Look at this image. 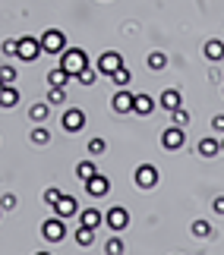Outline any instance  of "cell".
<instances>
[{"instance_id": "8d00e7d4", "label": "cell", "mask_w": 224, "mask_h": 255, "mask_svg": "<svg viewBox=\"0 0 224 255\" xmlns=\"http://www.w3.org/2000/svg\"><path fill=\"white\" fill-rule=\"evenodd\" d=\"M212 208H215V214H224V195H218V199L212 202Z\"/></svg>"}, {"instance_id": "9a60e30c", "label": "cell", "mask_w": 224, "mask_h": 255, "mask_svg": "<svg viewBox=\"0 0 224 255\" xmlns=\"http://www.w3.org/2000/svg\"><path fill=\"white\" fill-rule=\"evenodd\" d=\"M152 111H155V98H152V95H136L133 114H136V117H152Z\"/></svg>"}, {"instance_id": "f35d334b", "label": "cell", "mask_w": 224, "mask_h": 255, "mask_svg": "<svg viewBox=\"0 0 224 255\" xmlns=\"http://www.w3.org/2000/svg\"><path fill=\"white\" fill-rule=\"evenodd\" d=\"M3 88H6V85H3V82H0V92H3Z\"/></svg>"}, {"instance_id": "7402d4cb", "label": "cell", "mask_w": 224, "mask_h": 255, "mask_svg": "<svg viewBox=\"0 0 224 255\" xmlns=\"http://www.w3.org/2000/svg\"><path fill=\"white\" fill-rule=\"evenodd\" d=\"M95 173H98V167H95L92 161H79V164H76V176H79L82 183H85V180H92Z\"/></svg>"}, {"instance_id": "cb8c5ba5", "label": "cell", "mask_w": 224, "mask_h": 255, "mask_svg": "<svg viewBox=\"0 0 224 255\" xmlns=\"http://www.w3.org/2000/svg\"><path fill=\"white\" fill-rule=\"evenodd\" d=\"M190 230H193V237H199V240L212 237V224H209V221H202V218H199V221H193V227H190Z\"/></svg>"}, {"instance_id": "d6a6232c", "label": "cell", "mask_w": 224, "mask_h": 255, "mask_svg": "<svg viewBox=\"0 0 224 255\" xmlns=\"http://www.w3.org/2000/svg\"><path fill=\"white\" fill-rule=\"evenodd\" d=\"M0 82H3V85L16 82V70H13V66H0Z\"/></svg>"}, {"instance_id": "d6986e66", "label": "cell", "mask_w": 224, "mask_h": 255, "mask_svg": "<svg viewBox=\"0 0 224 255\" xmlns=\"http://www.w3.org/2000/svg\"><path fill=\"white\" fill-rule=\"evenodd\" d=\"M47 114H51V104H47V101H38V104L28 107V120H32V123H44Z\"/></svg>"}, {"instance_id": "d4e9b609", "label": "cell", "mask_w": 224, "mask_h": 255, "mask_svg": "<svg viewBox=\"0 0 224 255\" xmlns=\"http://www.w3.org/2000/svg\"><path fill=\"white\" fill-rule=\"evenodd\" d=\"M95 79H98V66H85V70L76 76V82H79V85H92Z\"/></svg>"}, {"instance_id": "ab89813d", "label": "cell", "mask_w": 224, "mask_h": 255, "mask_svg": "<svg viewBox=\"0 0 224 255\" xmlns=\"http://www.w3.org/2000/svg\"><path fill=\"white\" fill-rule=\"evenodd\" d=\"M221 151H224V139H221Z\"/></svg>"}, {"instance_id": "60d3db41", "label": "cell", "mask_w": 224, "mask_h": 255, "mask_svg": "<svg viewBox=\"0 0 224 255\" xmlns=\"http://www.w3.org/2000/svg\"><path fill=\"white\" fill-rule=\"evenodd\" d=\"M0 214H3V208H0Z\"/></svg>"}, {"instance_id": "5b68a950", "label": "cell", "mask_w": 224, "mask_h": 255, "mask_svg": "<svg viewBox=\"0 0 224 255\" xmlns=\"http://www.w3.org/2000/svg\"><path fill=\"white\" fill-rule=\"evenodd\" d=\"M104 224L114 230V233H120V230H126L130 227V211L123 208V205H114V208L104 214Z\"/></svg>"}, {"instance_id": "ac0fdd59", "label": "cell", "mask_w": 224, "mask_h": 255, "mask_svg": "<svg viewBox=\"0 0 224 255\" xmlns=\"http://www.w3.org/2000/svg\"><path fill=\"white\" fill-rule=\"evenodd\" d=\"M202 51H206V57H209L212 63L224 60V41H218V38H212V41H206V47H202Z\"/></svg>"}, {"instance_id": "2e32d148", "label": "cell", "mask_w": 224, "mask_h": 255, "mask_svg": "<svg viewBox=\"0 0 224 255\" xmlns=\"http://www.w3.org/2000/svg\"><path fill=\"white\" fill-rule=\"evenodd\" d=\"M202 158H215V154H221V139H199V148H196Z\"/></svg>"}, {"instance_id": "9c48e42d", "label": "cell", "mask_w": 224, "mask_h": 255, "mask_svg": "<svg viewBox=\"0 0 224 255\" xmlns=\"http://www.w3.org/2000/svg\"><path fill=\"white\" fill-rule=\"evenodd\" d=\"M63 129L66 132H82V126H85V114L79 111V107H70V111H63Z\"/></svg>"}, {"instance_id": "44dd1931", "label": "cell", "mask_w": 224, "mask_h": 255, "mask_svg": "<svg viewBox=\"0 0 224 255\" xmlns=\"http://www.w3.org/2000/svg\"><path fill=\"white\" fill-rule=\"evenodd\" d=\"M145 63H149V70L161 73L164 66H168V54H161V51H152V54H149V60H145Z\"/></svg>"}, {"instance_id": "7c38bea8", "label": "cell", "mask_w": 224, "mask_h": 255, "mask_svg": "<svg viewBox=\"0 0 224 255\" xmlns=\"http://www.w3.org/2000/svg\"><path fill=\"white\" fill-rule=\"evenodd\" d=\"M54 211H57V218H73V214H79V202H76V195H60V202L54 205Z\"/></svg>"}, {"instance_id": "4316f807", "label": "cell", "mask_w": 224, "mask_h": 255, "mask_svg": "<svg viewBox=\"0 0 224 255\" xmlns=\"http://www.w3.org/2000/svg\"><path fill=\"white\" fill-rule=\"evenodd\" d=\"M111 79H114V85H117V88H126V85H130V79H133V73L126 70V66H120V70H117Z\"/></svg>"}, {"instance_id": "836d02e7", "label": "cell", "mask_w": 224, "mask_h": 255, "mask_svg": "<svg viewBox=\"0 0 224 255\" xmlns=\"http://www.w3.org/2000/svg\"><path fill=\"white\" fill-rule=\"evenodd\" d=\"M60 195H63V192L57 189V186H51V189H44V202H47V205H51V208H54V205L60 202Z\"/></svg>"}, {"instance_id": "ba28073f", "label": "cell", "mask_w": 224, "mask_h": 255, "mask_svg": "<svg viewBox=\"0 0 224 255\" xmlns=\"http://www.w3.org/2000/svg\"><path fill=\"white\" fill-rule=\"evenodd\" d=\"M85 192H89L92 199H104V195L111 192V180L104 173H95L92 180H85Z\"/></svg>"}, {"instance_id": "3957f363", "label": "cell", "mask_w": 224, "mask_h": 255, "mask_svg": "<svg viewBox=\"0 0 224 255\" xmlns=\"http://www.w3.org/2000/svg\"><path fill=\"white\" fill-rule=\"evenodd\" d=\"M38 54H44L41 51V38H32V35L19 38V60L32 63V60H38Z\"/></svg>"}, {"instance_id": "8fae6325", "label": "cell", "mask_w": 224, "mask_h": 255, "mask_svg": "<svg viewBox=\"0 0 224 255\" xmlns=\"http://www.w3.org/2000/svg\"><path fill=\"white\" fill-rule=\"evenodd\" d=\"M133 104H136V95L126 92V88H120V92L114 95V101H111V107L117 114H133Z\"/></svg>"}, {"instance_id": "e0dca14e", "label": "cell", "mask_w": 224, "mask_h": 255, "mask_svg": "<svg viewBox=\"0 0 224 255\" xmlns=\"http://www.w3.org/2000/svg\"><path fill=\"white\" fill-rule=\"evenodd\" d=\"M73 76L63 70V66H54L51 73H47V85H54V88H66V82H70Z\"/></svg>"}, {"instance_id": "6da1fadb", "label": "cell", "mask_w": 224, "mask_h": 255, "mask_svg": "<svg viewBox=\"0 0 224 255\" xmlns=\"http://www.w3.org/2000/svg\"><path fill=\"white\" fill-rule=\"evenodd\" d=\"M60 66H63V70L76 79V76H79L85 66H89V57H85L82 47H66V51L60 54Z\"/></svg>"}, {"instance_id": "f546056e", "label": "cell", "mask_w": 224, "mask_h": 255, "mask_svg": "<svg viewBox=\"0 0 224 255\" xmlns=\"http://www.w3.org/2000/svg\"><path fill=\"white\" fill-rule=\"evenodd\" d=\"M32 142L35 145H47V142H51V132H47L44 126H35V129H32Z\"/></svg>"}, {"instance_id": "30bf717a", "label": "cell", "mask_w": 224, "mask_h": 255, "mask_svg": "<svg viewBox=\"0 0 224 255\" xmlns=\"http://www.w3.org/2000/svg\"><path fill=\"white\" fill-rule=\"evenodd\" d=\"M120 66H123V57L117 54V51H108V54L98 57V73H104V76H114Z\"/></svg>"}, {"instance_id": "d590c367", "label": "cell", "mask_w": 224, "mask_h": 255, "mask_svg": "<svg viewBox=\"0 0 224 255\" xmlns=\"http://www.w3.org/2000/svg\"><path fill=\"white\" fill-rule=\"evenodd\" d=\"M0 208H3V211L16 208V195H3V199H0Z\"/></svg>"}, {"instance_id": "74e56055", "label": "cell", "mask_w": 224, "mask_h": 255, "mask_svg": "<svg viewBox=\"0 0 224 255\" xmlns=\"http://www.w3.org/2000/svg\"><path fill=\"white\" fill-rule=\"evenodd\" d=\"M35 255H51V252H35Z\"/></svg>"}, {"instance_id": "8992f818", "label": "cell", "mask_w": 224, "mask_h": 255, "mask_svg": "<svg viewBox=\"0 0 224 255\" xmlns=\"http://www.w3.org/2000/svg\"><path fill=\"white\" fill-rule=\"evenodd\" d=\"M41 237H44L47 243H60V240L66 237V224H63V218H47V221L41 224Z\"/></svg>"}, {"instance_id": "83f0119b", "label": "cell", "mask_w": 224, "mask_h": 255, "mask_svg": "<svg viewBox=\"0 0 224 255\" xmlns=\"http://www.w3.org/2000/svg\"><path fill=\"white\" fill-rule=\"evenodd\" d=\"M66 101V88H47V104H63Z\"/></svg>"}, {"instance_id": "e575fe53", "label": "cell", "mask_w": 224, "mask_h": 255, "mask_svg": "<svg viewBox=\"0 0 224 255\" xmlns=\"http://www.w3.org/2000/svg\"><path fill=\"white\" fill-rule=\"evenodd\" d=\"M212 129H215L218 135H224V114H218V117H212Z\"/></svg>"}, {"instance_id": "f1b7e54d", "label": "cell", "mask_w": 224, "mask_h": 255, "mask_svg": "<svg viewBox=\"0 0 224 255\" xmlns=\"http://www.w3.org/2000/svg\"><path fill=\"white\" fill-rule=\"evenodd\" d=\"M0 51H3L6 57H19V38H6V41L0 44Z\"/></svg>"}, {"instance_id": "ffe728a7", "label": "cell", "mask_w": 224, "mask_h": 255, "mask_svg": "<svg viewBox=\"0 0 224 255\" xmlns=\"http://www.w3.org/2000/svg\"><path fill=\"white\" fill-rule=\"evenodd\" d=\"M16 104H19V92H16L13 85H6L3 92H0V107H6V111H9V107H16Z\"/></svg>"}, {"instance_id": "b9f144b4", "label": "cell", "mask_w": 224, "mask_h": 255, "mask_svg": "<svg viewBox=\"0 0 224 255\" xmlns=\"http://www.w3.org/2000/svg\"><path fill=\"white\" fill-rule=\"evenodd\" d=\"M174 255H180V252H174Z\"/></svg>"}, {"instance_id": "484cf974", "label": "cell", "mask_w": 224, "mask_h": 255, "mask_svg": "<svg viewBox=\"0 0 224 255\" xmlns=\"http://www.w3.org/2000/svg\"><path fill=\"white\" fill-rule=\"evenodd\" d=\"M104 252H108V255H123L126 246H123V240H120V237H111L108 243H104Z\"/></svg>"}, {"instance_id": "1f68e13d", "label": "cell", "mask_w": 224, "mask_h": 255, "mask_svg": "<svg viewBox=\"0 0 224 255\" xmlns=\"http://www.w3.org/2000/svg\"><path fill=\"white\" fill-rule=\"evenodd\" d=\"M171 120H174V126H187L190 123V114L183 111V107H177V111H171Z\"/></svg>"}, {"instance_id": "277c9868", "label": "cell", "mask_w": 224, "mask_h": 255, "mask_svg": "<svg viewBox=\"0 0 224 255\" xmlns=\"http://www.w3.org/2000/svg\"><path fill=\"white\" fill-rule=\"evenodd\" d=\"M183 142H187V135H183V126H168V129L161 132V148H164V151H180Z\"/></svg>"}, {"instance_id": "4fadbf2b", "label": "cell", "mask_w": 224, "mask_h": 255, "mask_svg": "<svg viewBox=\"0 0 224 255\" xmlns=\"http://www.w3.org/2000/svg\"><path fill=\"white\" fill-rule=\"evenodd\" d=\"M158 104L171 114V111H177V107H183V95L177 92V88H164L161 98H158Z\"/></svg>"}, {"instance_id": "603a6c76", "label": "cell", "mask_w": 224, "mask_h": 255, "mask_svg": "<svg viewBox=\"0 0 224 255\" xmlns=\"http://www.w3.org/2000/svg\"><path fill=\"white\" fill-rule=\"evenodd\" d=\"M76 243H79V246H92V243H95V230L79 224V227H76Z\"/></svg>"}, {"instance_id": "7a4b0ae2", "label": "cell", "mask_w": 224, "mask_h": 255, "mask_svg": "<svg viewBox=\"0 0 224 255\" xmlns=\"http://www.w3.org/2000/svg\"><path fill=\"white\" fill-rule=\"evenodd\" d=\"M41 51L44 54H63L66 51V35L60 32V28H47V32L41 35Z\"/></svg>"}, {"instance_id": "5bb4252c", "label": "cell", "mask_w": 224, "mask_h": 255, "mask_svg": "<svg viewBox=\"0 0 224 255\" xmlns=\"http://www.w3.org/2000/svg\"><path fill=\"white\" fill-rule=\"evenodd\" d=\"M79 224H82V227L98 230L101 224H104V214H101L98 208H85V211H79Z\"/></svg>"}, {"instance_id": "4dcf8cb0", "label": "cell", "mask_w": 224, "mask_h": 255, "mask_svg": "<svg viewBox=\"0 0 224 255\" xmlns=\"http://www.w3.org/2000/svg\"><path fill=\"white\" fill-rule=\"evenodd\" d=\"M108 151V142L104 139H98V135H95V139L89 142V154H95V158H98V154H104Z\"/></svg>"}, {"instance_id": "52a82bcc", "label": "cell", "mask_w": 224, "mask_h": 255, "mask_svg": "<svg viewBox=\"0 0 224 255\" xmlns=\"http://www.w3.org/2000/svg\"><path fill=\"white\" fill-rule=\"evenodd\" d=\"M136 186H139V189H155V186H158V167L139 164V167H136Z\"/></svg>"}]
</instances>
